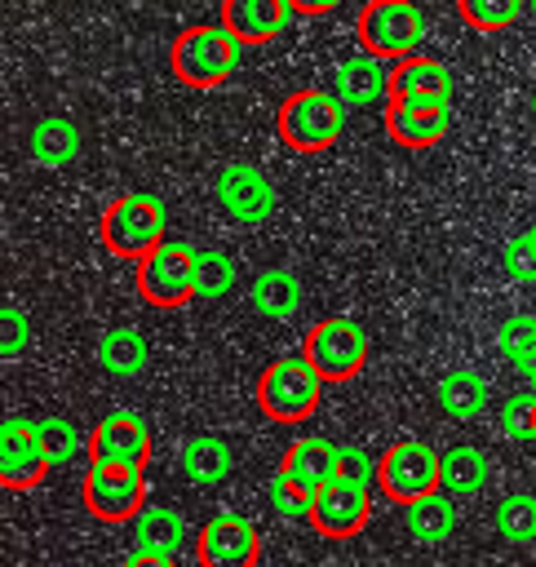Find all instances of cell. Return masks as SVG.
<instances>
[{
    "instance_id": "3957f363",
    "label": "cell",
    "mask_w": 536,
    "mask_h": 567,
    "mask_svg": "<svg viewBox=\"0 0 536 567\" xmlns=\"http://www.w3.org/2000/svg\"><path fill=\"white\" fill-rule=\"evenodd\" d=\"M164 226H168V213L164 204L151 195V190H128V195H115L106 208H102V248L111 257H124V261H142L151 248L164 244Z\"/></svg>"
},
{
    "instance_id": "836d02e7",
    "label": "cell",
    "mask_w": 536,
    "mask_h": 567,
    "mask_svg": "<svg viewBox=\"0 0 536 567\" xmlns=\"http://www.w3.org/2000/svg\"><path fill=\"white\" fill-rule=\"evenodd\" d=\"M337 483H350V487H368V492H372V483H377V461H372L363 447L341 443V447H337Z\"/></svg>"
},
{
    "instance_id": "484cf974",
    "label": "cell",
    "mask_w": 536,
    "mask_h": 567,
    "mask_svg": "<svg viewBox=\"0 0 536 567\" xmlns=\"http://www.w3.org/2000/svg\"><path fill=\"white\" fill-rule=\"evenodd\" d=\"M151 359V346L137 328H111L102 341H97V363L111 372V377H137Z\"/></svg>"
},
{
    "instance_id": "277c9868",
    "label": "cell",
    "mask_w": 536,
    "mask_h": 567,
    "mask_svg": "<svg viewBox=\"0 0 536 567\" xmlns=\"http://www.w3.org/2000/svg\"><path fill=\"white\" fill-rule=\"evenodd\" d=\"M319 399H323V377L301 354L275 359L257 377V408L275 425H301V421H310L315 408H319Z\"/></svg>"
},
{
    "instance_id": "4dcf8cb0",
    "label": "cell",
    "mask_w": 536,
    "mask_h": 567,
    "mask_svg": "<svg viewBox=\"0 0 536 567\" xmlns=\"http://www.w3.org/2000/svg\"><path fill=\"white\" fill-rule=\"evenodd\" d=\"M456 13H461V22L470 31L492 35V31H505V27L518 22L523 0H456Z\"/></svg>"
},
{
    "instance_id": "7402d4cb",
    "label": "cell",
    "mask_w": 536,
    "mask_h": 567,
    "mask_svg": "<svg viewBox=\"0 0 536 567\" xmlns=\"http://www.w3.org/2000/svg\"><path fill=\"white\" fill-rule=\"evenodd\" d=\"M31 155L35 164L44 168H66L75 155H80V128L66 120V115H44L35 128H31Z\"/></svg>"
},
{
    "instance_id": "ffe728a7",
    "label": "cell",
    "mask_w": 536,
    "mask_h": 567,
    "mask_svg": "<svg viewBox=\"0 0 536 567\" xmlns=\"http://www.w3.org/2000/svg\"><path fill=\"white\" fill-rule=\"evenodd\" d=\"M133 540H137V549H146V554H168V558H177V554L186 549V540H195V536H190V527H186V518H182L177 509H168V505H146V509L133 518Z\"/></svg>"
},
{
    "instance_id": "1f68e13d",
    "label": "cell",
    "mask_w": 536,
    "mask_h": 567,
    "mask_svg": "<svg viewBox=\"0 0 536 567\" xmlns=\"http://www.w3.org/2000/svg\"><path fill=\"white\" fill-rule=\"evenodd\" d=\"M235 288V261L217 248H204L195 252V297L199 301H217Z\"/></svg>"
},
{
    "instance_id": "9a60e30c",
    "label": "cell",
    "mask_w": 536,
    "mask_h": 567,
    "mask_svg": "<svg viewBox=\"0 0 536 567\" xmlns=\"http://www.w3.org/2000/svg\"><path fill=\"white\" fill-rule=\"evenodd\" d=\"M217 204L239 226H261L275 213V186L252 164H226L217 173Z\"/></svg>"
},
{
    "instance_id": "8992f818",
    "label": "cell",
    "mask_w": 536,
    "mask_h": 567,
    "mask_svg": "<svg viewBox=\"0 0 536 567\" xmlns=\"http://www.w3.org/2000/svg\"><path fill=\"white\" fill-rule=\"evenodd\" d=\"M133 279H137V297L146 306L177 310V306L195 301V248L177 244V239H164L159 248H151L133 266Z\"/></svg>"
},
{
    "instance_id": "d4e9b609",
    "label": "cell",
    "mask_w": 536,
    "mask_h": 567,
    "mask_svg": "<svg viewBox=\"0 0 536 567\" xmlns=\"http://www.w3.org/2000/svg\"><path fill=\"white\" fill-rule=\"evenodd\" d=\"M252 306H257V315H266V319H288V315H297V306H301V284H297V275H292V270H279V266L261 270V275L252 279Z\"/></svg>"
},
{
    "instance_id": "60d3db41",
    "label": "cell",
    "mask_w": 536,
    "mask_h": 567,
    "mask_svg": "<svg viewBox=\"0 0 536 567\" xmlns=\"http://www.w3.org/2000/svg\"><path fill=\"white\" fill-rule=\"evenodd\" d=\"M527 235H532V244H536V226H532V230H527Z\"/></svg>"
},
{
    "instance_id": "8d00e7d4",
    "label": "cell",
    "mask_w": 536,
    "mask_h": 567,
    "mask_svg": "<svg viewBox=\"0 0 536 567\" xmlns=\"http://www.w3.org/2000/svg\"><path fill=\"white\" fill-rule=\"evenodd\" d=\"M27 341H31V323H27V315H22L18 306H4V310H0V354L13 359V354L27 350Z\"/></svg>"
},
{
    "instance_id": "83f0119b",
    "label": "cell",
    "mask_w": 536,
    "mask_h": 567,
    "mask_svg": "<svg viewBox=\"0 0 536 567\" xmlns=\"http://www.w3.org/2000/svg\"><path fill=\"white\" fill-rule=\"evenodd\" d=\"M496 346L501 354L523 372V377H536V319L527 315H514L496 328Z\"/></svg>"
},
{
    "instance_id": "ac0fdd59",
    "label": "cell",
    "mask_w": 536,
    "mask_h": 567,
    "mask_svg": "<svg viewBox=\"0 0 536 567\" xmlns=\"http://www.w3.org/2000/svg\"><path fill=\"white\" fill-rule=\"evenodd\" d=\"M332 93L341 97V106H372V102H390V66L372 53L346 58L332 71Z\"/></svg>"
},
{
    "instance_id": "7a4b0ae2",
    "label": "cell",
    "mask_w": 536,
    "mask_h": 567,
    "mask_svg": "<svg viewBox=\"0 0 536 567\" xmlns=\"http://www.w3.org/2000/svg\"><path fill=\"white\" fill-rule=\"evenodd\" d=\"M239 49L244 44L221 22H195L173 40L168 66L186 89H217L239 71Z\"/></svg>"
},
{
    "instance_id": "2e32d148",
    "label": "cell",
    "mask_w": 536,
    "mask_h": 567,
    "mask_svg": "<svg viewBox=\"0 0 536 567\" xmlns=\"http://www.w3.org/2000/svg\"><path fill=\"white\" fill-rule=\"evenodd\" d=\"M292 4L288 0H221V27L239 40V44H270L275 35H284V27L292 22Z\"/></svg>"
},
{
    "instance_id": "74e56055",
    "label": "cell",
    "mask_w": 536,
    "mask_h": 567,
    "mask_svg": "<svg viewBox=\"0 0 536 567\" xmlns=\"http://www.w3.org/2000/svg\"><path fill=\"white\" fill-rule=\"evenodd\" d=\"M120 567H177V558H168V554H146V549H133V554H124V563Z\"/></svg>"
},
{
    "instance_id": "ba28073f",
    "label": "cell",
    "mask_w": 536,
    "mask_h": 567,
    "mask_svg": "<svg viewBox=\"0 0 536 567\" xmlns=\"http://www.w3.org/2000/svg\"><path fill=\"white\" fill-rule=\"evenodd\" d=\"M377 487L385 501H394L403 509L434 496L439 492V452L421 439H399L377 461Z\"/></svg>"
},
{
    "instance_id": "d6986e66",
    "label": "cell",
    "mask_w": 536,
    "mask_h": 567,
    "mask_svg": "<svg viewBox=\"0 0 536 567\" xmlns=\"http://www.w3.org/2000/svg\"><path fill=\"white\" fill-rule=\"evenodd\" d=\"M452 111H416L403 102H385V133L390 142H399L403 151H430L447 137Z\"/></svg>"
},
{
    "instance_id": "d590c367",
    "label": "cell",
    "mask_w": 536,
    "mask_h": 567,
    "mask_svg": "<svg viewBox=\"0 0 536 567\" xmlns=\"http://www.w3.org/2000/svg\"><path fill=\"white\" fill-rule=\"evenodd\" d=\"M505 275L514 284H536V244H532V235H514L505 244Z\"/></svg>"
},
{
    "instance_id": "44dd1931",
    "label": "cell",
    "mask_w": 536,
    "mask_h": 567,
    "mask_svg": "<svg viewBox=\"0 0 536 567\" xmlns=\"http://www.w3.org/2000/svg\"><path fill=\"white\" fill-rule=\"evenodd\" d=\"M487 483V456L470 443L439 452V492L443 496H474Z\"/></svg>"
},
{
    "instance_id": "e0dca14e",
    "label": "cell",
    "mask_w": 536,
    "mask_h": 567,
    "mask_svg": "<svg viewBox=\"0 0 536 567\" xmlns=\"http://www.w3.org/2000/svg\"><path fill=\"white\" fill-rule=\"evenodd\" d=\"M279 474L292 478L301 492L319 496V492L337 478V443H328V439H319V434L292 439L288 452H284V461H279Z\"/></svg>"
},
{
    "instance_id": "b9f144b4",
    "label": "cell",
    "mask_w": 536,
    "mask_h": 567,
    "mask_svg": "<svg viewBox=\"0 0 536 567\" xmlns=\"http://www.w3.org/2000/svg\"><path fill=\"white\" fill-rule=\"evenodd\" d=\"M527 381H532V394H536V377H527Z\"/></svg>"
},
{
    "instance_id": "d6a6232c",
    "label": "cell",
    "mask_w": 536,
    "mask_h": 567,
    "mask_svg": "<svg viewBox=\"0 0 536 567\" xmlns=\"http://www.w3.org/2000/svg\"><path fill=\"white\" fill-rule=\"evenodd\" d=\"M501 430L514 443H536V394H509L501 403Z\"/></svg>"
},
{
    "instance_id": "5b68a950",
    "label": "cell",
    "mask_w": 536,
    "mask_h": 567,
    "mask_svg": "<svg viewBox=\"0 0 536 567\" xmlns=\"http://www.w3.org/2000/svg\"><path fill=\"white\" fill-rule=\"evenodd\" d=\"M354 35L363 44V53L381 58V62H403L421 49L425 40V13L412 0H368L354 18Z\"/></svg>"
},
{
    "instance_id": "9c48e42d",
    "label": "cell",
    "mask_w": 536,
    "mask_h": 567,
    "mask_svg": "<svg viewBox=\"0 0 536 567\" xmlns=\"http://www.w3.org/2000/svg\"><path fill=\"white\" fill-rule=\"evenodd\" d=\"M80 501L97 523H133L146 509V470L89 465L80 478Z\"/></svg>"
},
{
    "instance_id": "ab89813d",
    "label": "cell",
    "mask_w": 536,
    "mask_h": 567,
    "mask_svg": "<svg viewBox=\"0 0 536 567\" xmlns=\"http://www.w3.org/2000/svg\"><path fill=\"white\" fill-rule=\"evenodd\" d=\"M532 115H536V89H532Z\"/></svg>"
},
{
    "instance_id": "f546056e",
    "label": "cell",
    "mask_w": 536,
    "mask_h": 567,
    "mask_svg": "<svg viewBox=\"0 0 536 567\" xmlns=\"http://www.w3.org/2000/svg\"><path fill=\"white\" fill-rule=\"evenodd\" d=\"M496 532L509 545H532L536 540V496H527V492L505 496L496 505Z\"/></svg>"
},
{
    "instance_id": "f35d334b",
    "label": "cell",
    "mask_w": 536,
    "mask_h": 567,
    "mask_svg": "<svg viewBox=\"0 0 536 567\" xmlns=\"http://www.w3.org/2000/svg\"><path fill=\"white\" fill-rule=\"evenodd\" d=\"M288 4H292L297 18H323V13H332L341 0H288Z\"/></svg>"
},
{
    "instance_id": "4316f807",
    "label": "cell",
    "mask_w": 536,
    "mask_h": 567,
    "mask_svg": "<svg viewBox=\"0 0 536 567\" xmlns=\"http://www.w3.org/2000/svg\"><path fill=\"white\" fill-rule=\"evenodd\" d=\"M403 523H408V532H412L416 540L439 545V540H447L452 527H456V505H452L443 492H434V496L408 505V509H403Z\"/></svg>"
},
{
    "instance_id": "7c38bea8",
    "label": "cell",
    "mask_w": 536,
    "mask_h": 567,
    "mask_svg": "<svg viewBox=\"0 0 536 567\" xmlns=\"http://www.w3.org/2000/svg\"><path fill=\"white\" fill-rule=\"evenodd\" d=\"M390 102L416 111H452V71L439 58L412 53L390 66Z\"/></svg>"
},
{
    "instance_id": "4fadbf2b",
    "label": "cell",
    "mask_w": 536,
    "mask_h": 567,
    "mask_svg": "<svg viewBox=\"0 0 536 567\" xmlns=\"http://www.w3.org/2000/svg\"><path fill=\"white\" fill-rule=\"evenodd\" d=\"M49 456L40 447V434H35V421L27 416H9L0 425V483L9 492H27L35 487L44 474H49Z\"/></svg>"
},
{
    "instance_id": "8fae6325",
    "label": "cell",
    "mask_w": 536,
    "mask_h": 567,
    "mask_svg": "<svg viewBox=\"0 0 536 567\" xmlns=\"http://www.w3.org/2000/svg\"><path fill=\"white\" fill-rule=\"evenodd\" d=\"M89 465H128L146 470L151 461V425L137 412H106L89 430Z\"/></svg>"
},
{
    "instance_id": "6da1fadb",
    "label": "cell",
    "mask_w": 536,
    "mask_h": 567,
    "mask_svg": "<svg viewBox=\"0 0 536 567\" xmlns=\"http://www.w3.org/2000/svg\"><path fill=\"white\" fill-rule=\"evenodd\" d=\"M346 128V106L328 89H297L275 111V133L297 155H323Z\"/></svg>"
},
{
    "instance_id": "603a6c76",
    "label": "cell",
    "mask_w": 536,
    "mask_h": 567,
    "mask_svg": "<svg viewBox=\"0 0 536 567\" xmlns=\"http://www.w3.org/2000/svg\"><path fill=\"white\" fill-rule=\"evenodd\" d=\"M230 465H235L230 443L217 439V434H195V439H186V447H182V470H186V478L199 483V487L221 483V478L230 474Z\"/></svg>"
},
{
    "instance_id": "5bb4252c",
    "label": "cell",
    "mask_w": 536,
    "mask_h": 567,
    "mask_svg": "<svg viewBox=\"0 0 536 567\" xmlns=\"http://www.w3.org/2000/svg\"><path fill=\"white\" fill-rule=\"evenodd\" d=\"M372 523V492L368 487H350V483H328L319 496H315V509H310V527L328 540H350L359 536L363 527Z\"/></svg>"
},
{
    "instance_id": "7bdbcfd3",
    "label": "cell",
    "mask_w": 536,
    "mask_h": 567,
    "mask_svg": "<svg viewBox=\"0 0 536 567\" xmlns=\"http://www.w3.org/2000/svg\"><path fill=\"white\" fill-rule=\"evenodd\" d=\"M527 4H532V13H536V0H527Z\"/></svg>"
},
{
    "instance_id": "f1b7e54d",
    "label": "cell",
    "mask_w": 536,
    "mask_h": 567,
    "mask_svg": "<svg viewBox=\"0 0 536 567\" xmlns=\"http://www.w3.org/2000/svg\"><path fill=\"white\" fill-rule=\"evenodd\" d=\"M35 434H40V447H44L49 465H66V461H75L80 452H89V439H84L66 416H44V421H35Z\"/></svg>"
},
{
    "instance_id": "e575fe53",
    "label": "cell",
    "mask_w": 536,
    "mask_h": 567,
    "mask_svg": "<svg viewBox=\"0 0 536 567\" xmlns=\"http://www.w3.org/2000/svg\"><path fill=\"white\" fill-rule=\"evenodd\" d=\"M270 505H275V514H284V518H306V523H310L315 496L301 492L292 478H284V474L275 470V478H270Z\"/></svg>"
},
{
    "instance_id": "30bf717a",
    "label": "cell",
    "mask_w": 536,
    "mask_h": 567,
    "mask_svg": "<svg viewBox=\"0 0 536 567\" xmlns=\"http://www.w3.org/2000/svg\"><path fill=\"white\" fill-rule=\"evenodd\" d=\"M195 563L199 567H257L261 563V532L221 509L213 518H204V527L195 532Z\"/></svg>"
},
{
    "instance_id": "cb8c5ba5",
    "label": "cell",
    "mask_w": 536,
    "mask_h": 567,
    "mask_svg": "<svg viewBox=\"0 0 536 567\" xmlns=\"http://www.w3.org/2000/svg\"><path fill=\"white\" fill-rule=\"evenodd\" d=\"M439 408L452 421H474L487 408V381L478 372H470V368H452L439 381Z\"/></svg>"
},
{
    "instance_id": "52a82bcc",
    "label": "cell",
    "mask_w": 536,
    "mask_h": 567,
    "mask_svg": "<svg viewBox=\"0 0 536 567\" xmlns=\"http://www.w3.org/2000/svg\"><path fill=\"white\" fill-rule=\"evenodd\" d=\"M301 359L323 377V385L332 381H350L363 372L368 363V332L346 319V315H332V319H319L306 341H301Z\"/></svg>"
}]
</instances>
